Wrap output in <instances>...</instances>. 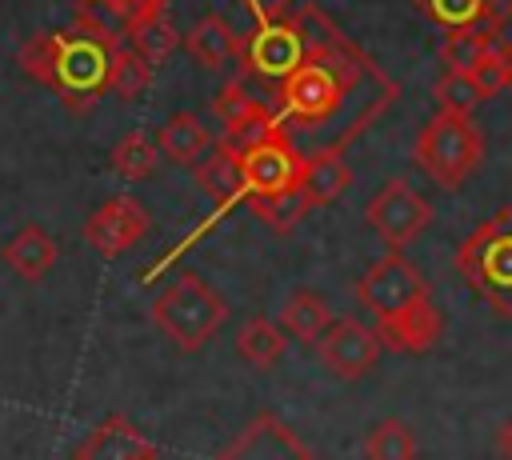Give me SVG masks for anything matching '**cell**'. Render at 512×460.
Masks as SVG:
<instances>
[{
    "label": "cell",
    "mask_w": 512,
    "mask_h": 460,
    "mask_svg": "<svg viewBox=\"0 0 512 460\" xmlns=\"http://www.w3.org/2000/svg\"><path fill=\"white\" fill-rule=\"evenodd\" d=\"M216 460H316V456L280 416L260 412L240 428V436Z\"/></svg>",
    "instance_id": "obj_12"
},
{
    "label": "cell",
    "mask_w": 512,
    "mask_h": 460,
    "mask_svg": "<svg viewBox=\"0 0 512 460\" xmlns=\"http://www.w3.org/2000/svg\"><path fill=\"white\" fill-rule=\"evenodd\" d=\"M352 184V168L344 160V152H312L304 156V176H300V188L308 192L312 208H324L332 204L344 188Z\"/></svg>",
    "instance_id": "obj_18"
},
{
    "label": "cell",
    "mask_w": 512,
    "mask_h": 460,
    "mask_svg": "<svg viewBox=\"0 0 512 460\" xmlns=\"http://www.w3.org/2000/svg\"><path fill=\"white\" fill-rule=\"evenodd\" d=\"M276 324H280L292 340H300V344H320V336L336 324V312H332V304H328L320 292L296 288V292L280 304Z\"/></svg>",
    "instance_id": "obj_15"
},
{
    "label": "cell",
    "mask_w": 512,
    "mask_h": 460,
    "mask_svg": "<svg viewBox=\"0 0 512 460\" xmlns=\"http://www.w3.org/2000/svg\"><path fill=\"white\" fill-rule=\"evenodd\" d=\"M508 92H512V72H508Z\"/></svg>",
    "instance_id": "obj_34"
},
{
    "label": "cell",
    "mask_w": 512,
    "mask_h": 460,
    "mask_svg": "<svg viewBox=\"0 0 512 460\" xmlns=\"http://www.w3.org/2000/svg\"><path fill=\"white\" fill-rule=\"evenodd\" d=\"M436 28L456 32V28H472V24H488L484 20V0H412Z\"/></svg>",
    "instance_id": "obj_28"
},
{
    "label": "cell",
    "mask_w": 512,
    "mask_h": 460,
    "mask_svg": "<svg viewBox=\"0 0 512 460\" xmlns=\"http://www.w3.org/2000/svg\"><path fill=\"white\" fill-rule=\"evenodd\" d=\"M112 52L116 48H108L76 28H60V32L28 36L16 52V64L36 84L52 88L72 112H88L108 92Z\"/></svg>",
    "instance_id": "obj_3"
},
{
    "label": "cell",
    "mask_w": 512,
    "mask_h": 460,
    "mask_svg": "<svg viewBox=\"0 0 512 460\" xmlns=\"http://www.w3.org/2000/svg\"><path fill=\"white\" fill-rule=\"evenodd\" d=\"M212 116L220 120V132H232V128H240V124H252V120L272 116V104L260 100V96L236 76V80H228V84L212 96Z\"/></svg>",
    "instance_id": "obj_21"
},
{
    "label": "cell",
    "mask_w": 512,
    "mask_h": 460,
    "mask_svg": "<svg viewBox=\"0 0 512 460\" xmlns=\"http://www.w3.org/2000/svg\"><path fill=\"white\" fill-rule=\"evenodd\" d=\"M484 20H488L496 32H504L508 20H512V0H484Z\"/></svg>",
    "instance_id": "obj_31"
},
{
    "label": "cell",
    "mask_w": 512,
    "mask_h": 460,
    "mask_svg": "<svg viewBox=\"0 0 512 460\" xmlns=\"http://www.w3.org/2000/svg\"><path fill=\"white\" fill-rule=\"evenodd\" d=\"M432 204L428 196H420L408 180L392 176L384 180V188H376V196L364 204V220L368 228L388 244V252H404L428 224H432Z\"/></svg>",
    "instance_id": "obj_8"
},
{
    "label": "cell",
    "mask_w": 512,
    "mask_h": 460,
    "mask_svg": "<svg viewBox=\"0 0 512 460\" xmlns=\"http://www.w3.org/2000/svg\"><path fill=\"white\" fill-rule=\"evenodd\" d=\"M152 64L140 56V52H132L128 44H120L116 52H112V72H108V92H116L120 100H140L144 92H148V84H152Z\"/></svg>",
    "instance_id": "obj_25"
},
{
    "label": "cell",
    "mask_w": 512,
    "mask_h": 460,
    "mask_svg": "<svg viewBox=\"0 0 512 460\" xmlns=\"http://www.w3.org/2000/svg\"><path fill=\"white\" fill-rule=\"evenodd\" d=\"M496 452H500V460H512V416L496 432Z\"/></svg>",
    "instance_id": "obj_32"
},
{
    "label": "cell",
    "mask_w": 512,
    "mask_h": 460,
    "mask_svg": "<svg viewBox=\"0 0 512 460\" xmlns=\"http://www.w3.org/2000/svg\"><path fill=\"white\" fill-rule=\"evenodd\" d=\"M500 40V32L492 24H472V28H456V32H444L440 40V64L444 72H476V64L484 60V52Z\"/></svg>",
    "instance_id": "obj_20"
},
{
    "label": "cell",
    "mask_w": 512,
    "mask_h": 460,
    "mask_svg": "<svg viewBox=\"0 0 512 460\" xmlns=\"http://www.w3.org/2000/svg\"><path fill=\"white\" fill-rule=\"evenodd\" d=\"M156 160H160V148H156V140H152L148 132H128V136H120L116 148H112V156H108L112 172H120L124 180H144V176H152Z\"/></svg>",
    "instance_id": "obj_26"
},
{
    "label": "cell",
    "mask_w": 512,
    "mask_h": 460,
    "mask_svg": "<svg viewBox=\"0 0 512 460\" xmlns=\"http://www.w3.org/2000/svg\"><path fill=\"white\" fill-rule=\"evenodd\" d=\"M148 228H152V216L136 196H108L84 220V244L112 260V256H124L132 244H140Z\"/></svg>",
    "instance_id": "obj_11"
},
{
    "label": "cell",
    "mask_w": 512,
    "mask_h": 460,
    "mask_svg": "<svg viewBox=\"0 0 512 460\" xmlns=\"http://www.w3.org/2000/svg\"><path fill=\"white\" fill-rule=\"evenodd\" d=\"M432 96H436L440 112H448V116H472L480 108V100H484L468 72H444L432 84Z\"/></svg>",
    "instance_id": "obj_27"
},
{
    "label": "cell",
    "mask_w": 512,
    "mask_h": 460,
    "mask_svg": "<svg viewBox=\"0 0 512 460\" xmlns=\"http://www.w3.org/2000/svg\"><path fill=\"white\" fill-rule=\"evenodd\" d=\"M0 256H4V264H8L20 280L36 284V280H44V276L52 272L60 248H56V240H52L48 228H40V224H24L20 232L8 236V244L0 248Z\"/></svg>",
    "instance_id": "obj_14"
},
{
    "label": "cell",
    "mask_w": 512,
    "mask_h": 460,
    "mask_svg": "<svg viewBox=\"0 0 512 460\" xmlns=\"http://www.w3.org/2000/svg\"><path fill=\"white\" fill-rule=\"evenodd\" d=\"M380 352H384V344H380L376 328L364 324V320H356V316H336V324L316 344L320 364L336 380H360V376H368L372 364L380 360Z\"/></svg>",
    "instance_id": "obj_10"
},
{
    "label": "cell",
    "mask_w": 512,
    "mask_h": 460,
    "mask_svg": "<svg viewBox=\"0 0 512 460\" xmlns=\"http://www.w3.org/2000/svg\"><path fill=\"white\" fill-rule=\"evenodd\" d=\"M212 132L192 116V112H172L168 116V124L160 128V136H156V148L172 160V164H188V168H196L208 152H212Z\"/></svg>",
    "instance_id": "obj_17"
},
{
    "label": "cell",
    "mask_w": 512,
    "mask_h": 460,
    "mask_svg": "<svg viewBox=\"0 0 512 460\" xmlns=\"http://www.w3.org/2000/svg\"><path fill=\"white\" fill-rule=\"evenodd\" d=\"M300 176H304V152L280 128H272L256 148H248L240 156V196H244V204L256 200V196L284 192V188L300 184Z\"/></svg>",
    "instance_id": "obj_9"
},
{
    "label": "cell",
    "mask_w": 512,
    "mask_h": 460,
    "mask_svg": "<svg viewBox=\"0 0 512 460\" xmlns=\"http://www.w3.org/2000/svg\"><path fill=\"white\" fill-rule=\"evenodd\" d=\"M248 208H252V216H256L260 224H268L272 232H292L308 212H316L312 200H308V192H304L300 184H292V188H284V192H272V196H256V200H248Z\"/></svg>",
    "instance_id": "obj_23"
},
{
    "label": "cell",
    "mask_w": 512,
    "mask_h": 460,
    "mask_svg": "<svg viewBox=\"0 0 512 460\" xmlns=\"http://www.w3.org/2000/svg\"><path fill=\"white\" fill-rule=\"evenodd\" d=\"M180 44H184V40H180L176 24L168 20V12L144 16V20H136V24L128 28V48H132V52H140L152 68L168 64V60H172V52H176Z\"/></svg>",
    "instance_id": "obj_22"
},
{
    "label": "cell",
    "mask_w": 512,
    "mask_h": 460,
    "mask_svg": "<svg viewBox=\"0 0 512 460\" xmlns=\"http://www.w3.org/2000/svg\"><path fill=\"white\" fill-rule=\"evenodd\" d=\"M184 52H188L200 68L220 72L224 64L236 60V52H240V36L228 28L224 16L208 12V16H200V20L188 28V36H184Z\"/></svg>",
    "instance_id": "obj_16"
},
{
    "label": "cell",
    "mask_w": 512,
    "mask_h": 460,
    "mask_svg": "<svg viewBox=\"0 0 512 460\" xmlns=\"http://www.w3.org/2000/svg\"><path fill=\"white\" fill-rule=\"evenodd\" d=\"M72 460H160V452L128 416L112 412L72 448Z\"/></svg>",
    "instance_id": "obj_13"
},
{
    "label": "cell",
    "mask_w": 512,
    "mask_h": 460,
    "mask_svg": "<svg viewBox=\"0 0 512 460\" xmlns=\"http://www.w3.org/2000/svg\"><path fill=\"white\" fill-rule=\"evenodd\" d=\"M356 300L372 316L380 344L396 356H424L444 336V316L432 304L428 276L404 256L384 252L356 280Z\"/></svg>",
    "instance_id": "obj_2"
},
{
    "label": "cell",
    "mask_w": 512,
    "mask_h": 460,
    "mask_svg": "<svg viewBox=\"0 0 512 460\" xmlns=\"http://www.w3.org/2000/svg\"><path fill=\"white\" fill-rule=\"evenodd\" d=\"M152 4H160V8H168V4H172V0H152Z\"/></svg>",
    "instance_id": "obj_33"
},
{
    "label": "cell",
    "mask_w": 512,
    "mask_h": 460,
    "mask_svg": "<svg viewBox=\"0 0 512 460\" xmlns=\"http://www.w3.org/2000/svg\"><path fill=\"white\" fill-rule=\"evenodd\" d=\"M224 320H228V300L200 272H180L152 300V324L180 352H200L224 328Z\"/></svg>",
    "instance_id": "obj_5"
},
{
    "label": "cell",
    "mask_w": 512,
    "mask_h": 460,
    "mask_svg": "<svg viewBox=\"0 0 512 460\" xmlns=\"http://www.w3.org/2000/svg\"><path fill=\"white\" fill-rule=\"evenodd\" d=\"M484 160V132L476 128L472 116H448L436 112L412 144V164L440 188L456 192Z\"/></svg>",
    "instance_id": "obj_6"
},
{
    "label": "cell",
    "mask_w": 512,
    "mask_h": 460,
    "mask_svg": "<svg viewBox=\"0 0 512 460\" xmlns=\"http://www.w3.org/2000/svg\"><path fill=\"white\" fill-rule=\"evenodd\" d=\"M304 60V28H300V16L296 8L272 24H256L252 32L240 36V52H236V64H240V80H256L264 84L268 92H276Z\"/></svg>",
    "instance_id": "obj_7"
},
{
    "label": "cell",
    "mask_w": 512,
    "mask_h": 460,
    "mask_svg": "<svg viewBox=\"0 0 512 460\" xmlns=\"http://www.w3.org/2000/svg\"><path fill=\"white\" fill-rule=\"evenodd\" d=\"M240 4L252 12V20H256V24H272V20L288 16L296 0H240Z\"/></svg>",
    "instance_id": "obj_30"
},
{
    "label": "cell",
    "mask_w": 512,
    "mask_h": 460,
    "mask_svg": "<svg viewBox=\"0 0 512 460\" xmlns=\"http://www.w3.org/2000/svg\"><path fill=\"white\" fill-rule=\"evenodd\" d=\"M284 348H288V332L268 316H248L236 332V356L260 372L272 368L284 356Z\"/></svg>",
    "instance_id": "obj_19"
},
{
    "label": "cell",
    "mask_w": 512,
    "mask_h": 460,
    "mask_svg": "<svg viewBox=\"0 0 512 460\" xmlns=\"http://www.w3.org/2000/svg\"><path fill=\"white\" fill-rule=\"evenodd\" d=\"M416 452V432L396 416L372 424L364 436V460H416Z\"/></svg>",
    "instance_id": "obj_24"
},
{
    "label": "cell",
    "mask_w": 512,
    "mask_h": 460,
    "mask_svg": "<svg viewBox=\"0 0 512 460\" xmlns=\"http://www.w3.org/2000/svg\"><path fill=\"white\" fill-rule=\"evenodd\" d=\"M304 28V60L300 68L268 96L276 128L292 136V144L312 152H344L360 132H368L400 96L396 80L384 76L380 64L364 48H356L328 12L316 4L296 8Z\"/></svg>",
    "instance_id": "obj_1"
},
{
    "label": "cell",
    "mask_w": 512,
    "mask_h": 460,
    "mask_svg": "<svg viewBox=\"0 0 512 460\" xmlns=\"http://www.w3.org/2000/svg\"><path fill=\"white\" fill-rule=\"evenodd\" d=\"M508 72H512V44H508V40H496V44L484 52V60L476 64L472 80H476L480 96L492 100V96H500V92L508 88Z\"/></svg>",
    "instance_id": "obj_29"
},
{
    "label": "cell",
    "mask_w": 512,
    "mask_h": 460,
    "mask_svg": "<svg viewBox=\"0 0 512 460\" xmlns=\"http://www.w3.org/2000/svg\"><path fill=\"white\" fill-rule=\"evenodd\" d=\"M456 272L496 316H512V204L496 208L460 240Z\"/></svg>",
    "instance_id": "obj_4"
}]
</instances>
